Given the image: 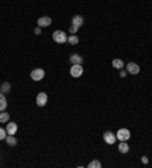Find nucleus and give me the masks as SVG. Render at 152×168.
<instances>
[{"label": "nucleus", "mask_w": 152, "mask_h": 168, "mask_svg": "<svg viewBox=\"0 0 152 168\" xmlns=\"http://www.w3.org/2000/svg\"><path fill=\"white\" fill-rule=\"evenodd\" d=\"M52 38H53L55 43H58V44H64V43H67V38H69V37L64 34V31H55L53 35H52Z\"/></svg>", "instance_id": "obj_1"}, {"label": "nucleus", "mask_w": 152, "mask_h": 168, "mask_svg": "<svg viewBox=\"0 0 152 168\" xmlns=\"http://www.w3.org/2000/svg\"><path fill=\"white\" fill-rule=\"evenodd\" d=\"M44 76H46V73H44V70H43V68H35V70H32V73H31V79H32V80H35V82L43 80V79H44Z\"/></svg>", "instance_id": "obj_2"}, {"label": "nucleus", "mask_w": 152, "mask_h": 168, "mask_svg": "<svg viewBox=\"0 0 152 168\" xmlns=\"http://www.w3.org/2000/svg\"><path fill=\"white\" fill-rule=\"evenodd\" d=\"M70 74H72V77H81V76L84 74L82 65H81V64H73L72 68H70Z\"/></svg>", "instance_id": "obj_3"}, {"label": "nucleus", "mask_w": 152, "mask_h": 168, "mask_svg": "<svg viewBox=\"0 0 152 168\" xmlns=\"http://www.w3.org/2000/svg\"><path fill=\"white\" fill-rule=\"evenodd\" d=\"M116 136H117L119 141H128L131 138V132L128 129H119L117 133H116Z\"/></svg>", "instance_id": "obj_4"}, {"label": "nucleus", "mask_w": 152, "mask_h": 168, "mask_svg": "<svg viewBox=\"0 0 152 168\" xmlns=\"http://www.w3.org/2000/svg\"><path fill=\"white\" fill-rule=\"evenodd\" d=\"M103 141H105L108 145H113V144L117 141V136H116L113 132H105V133H103Z\"/></svg>", "instance_id": "obj_5"}, {"label": "nucleus", "mask_w": 152, "mask_h": 168, "mask_svg": "<svg viewBox=\"0 0 152 168\" xmlns=\"http://www.w3.org/2000/svg\"><path fill=\"white\" fill-rule=\"evenodd\" d=\"M126 71L129 74H138L140 73V67L135 64V62H128L126 64Z\"/></svg>", "instance_id": "obj_6"}, {"label": "nucleus", "mask_w": 152, "mask_h": 168, "mask_svg": "<svg viewBox=\"0 0 152 168\" xmlns=\"http://www.w3.org/2000/svg\"><path fill=\"white\" fill-rule=\"evenodd\" d=\"M37 24H38L40 27H47V26L52 24V18H50V17H40L38 21H37Z\"/></svg>", "instance_id": "obj_7"}, {"label": "nucleus", "mask_w": 152, "mask_h": 168, "mask_svg": "<svg viewBox=\"0 0 152 168\" xmlns=\"http://www.w3.org/2000/svg\"><path fill=\"white\" fill-rule=\"evenodd\" d=\"M46 103H47V94L46 92H40L37 95V105L40 108H43V106H46Z\"/></svg>", "instance_id": "obj_8"}, {"label": "nucleus", "mask_w": 152, "mask_h": 168, "mask_svg": "<svg viewBox=\"0 0 152 168\" xmlns=\"http://www.w3.org/2000/svg\"><path fill=\"white\" fill-rule=\"evenodd\" d=\"M17 130H19V126H17L15 123H12V121H8V124H6V132H8V135H15Z\"/></svg>", "instance_id": "obj_9"}, {"label": "nucleus", "mask_w": 152, "mask_h": 168, "mask_svg": "<svg viewBox=\"0 0 152 168\" xmlns=\"http://www.w3.org/2000/svg\"><path fill=\"white\" fill-rule=\"evenodd\" d=\"M72 24H73V26H78V27H81V26L84 24V18H82L81 15H75V17L72 18Z\"/></svg>", "instance_id": "obj_10"}, {"label": "nucleus", "mask_w": 152, "mask_h": 168, "mask_svg": "<svg viewBox=\"0 0 152 168\" xmlns=\"http://www.w3.org/2000/svg\"><path fill=\"white\" fill-rule=\"evenodd\" d=\"M6 106H8L6 97H5V94H3V92H0V112L5 111V109H6Z\"/></svg>", "instance_id": "obj_11"}, {"label": "nucleus", "mask_w": 152, "mask_h": 168, "mask_svg": "<svg viewBox=\"0 0 152 168\" xmlns=\"http://www.w3.org/2000/svg\"><path fill=\"white\" fill-rule=\"evenodd\" d=\"M111 64H113V68H117V70H122V68L125 67V62H123L122 59H119V58H117V59H113Z\"/></svg>", "instance_id": "obj_12"}, {"label": "nucleus", "mask_w": 152, "mask_h": 168, "mask_svg": "<svg viewBox=\"0 0 152 168\" xmlns=\"http://www.w3.org/2000/svg\"><path fill=\"white\" fill-rule=\"evenodd\" d=\"M5 141H6V144L11 145V147L17 145V138H15V135H8V136L5 138Z\"/></svg>", "instance_id": "obj_13"}, {"label": "nucleus", "mask_w": 152, "mask_h": 168, "mask_svg": "<svg viewBox=\"0 0 152 168\" xmlns=\"http://www.w3.org/2000/svg\"><path fill=\"white\" fill-rule=\"evenodd\" d=\"M119 151H120V153H125V154L129 151V145L126 144V141H120V144H119Z\"/></svg>", "instance_id": "obj_14"}, {"label": "nucleus", "mask_w": 152, "mask_h": 168, "mask_svg": "<svg viewBox=\"0 0 152 168\" xmlns=\"http://www.w3.org/2000/svg\"><path fill=\"white\" fill-rule=\"evenodd\" d=\"M70 62H72V65H73V64H82L84 59H82V56H79V55H72V56H70Z\"/></svg>", "instance_id": "obj_15"}, {"label": "nucleus", "mask_w": 152, "mask_h": 168, "mask_svg": "<svg viewBox=\"0 0 152 168\" xmlns=\"http://www.w3.org/2000/svg\"><path fill=\"white\" fill-rule=\"evenodd\" d=\"M9 89H11V85H9V82H3L2 85H0V92L6 94V92H9Z\"/></svg>", "instance_id": "obj_16"}, {"label": "nucleus", "mask_w": 152, "mask_h": 168, "mask_svg": "<svg viewBox=\"0 0 152 168\" xmlns=\"http://www.w3.org/2000/svg\"><path fill=\"white\" fill-rule=\"evenodd\" d=\"M67 43H69V44H72V46H76V44L79 43V38H78L75 34H72V35L67 38Z\"/></svg>", "instance_id": "obj_17"}, {"label": "nucleus", "mask_w": 152, "mask_h": 168, "mask_svg": "<svg viewBox=\"0 0 152 168\" xmlns=\"http://www.w3.org/2000/svg\"><path fill=\"white\" fill-rule=\"evenodd\" d=\"M8 120H9V114L8 112H5V111L0 112V123H8Z\"/></svg>", "instance_id": "obj_18"}, {"label": "nucleus", "mask_w": 152, "mask_h": 168, "mask_svg": "<svg viewBox=\"0 0 152 168\" xmlns=\"http://www.w3.org/2000/svg\"><path fill=\"white\" fill-rule=\"evenodd\" d=\"M100 166H102L100 160H91V162L88 163V168H100Z\"/></svg>", "instance_id": "obj_19"}, {"label": "nucleus", "mask_w": 152, "mask_h": 168, "mask_svg": "<svg viewBox=\"0 0 152 168\" xmlns=\"http://www.w3.org/2000/svg\"><path fill=\"white\" fill-rule=\"evenodd\" d=\"M6 136H8V132H6V129L0 127V141H3V139H5Z\"/></svg>", "instance_id": "obj_20"}, {"label": "nucleus", "mask_w": 152, "mask_h": 168, "mask_svg": "<svg viewBox=\"0 0 152 168\" xmlns=\"http://www.w3.org/2000/svg\"><path fill=\"white\" fill-rule=\"evenodd\" d=\"M78 29H79L78 26H73V24H72V26H70V34H76V32H78Z\"/></svg>", "instance_id": "obj_21"}, {"label": "nucleus", "mask_w": 152, "mask_h": 168, "mask_svg": "<svg viewBox=\"0 0 152 168\" xmlns=\"http://www.w3.org/2000/svg\"><path fill=\"white\" fill-rule=\"evenodd\" d=\"M34 34H35V35H40V34H41V27H40V26H38V27H35Z\"/></svg>", "instance_id": "obj_22"}, {"label": "nucleus", "mask_w": 152, "mask_h": 168, "mask_svg": "<svg viewBox=\"0 0 152 168\" xmlns=\"http://www.w3.org/2000/svg\"><path fill=\"white\" fill-rule=\"evenodd\" d=\"M126 74H128V71H126V73H125V71H123V70H122V71H120V77H125V76H126Z\"/></svg>", "instance_id": "obj_23"}, {"label": "nucleus", "mask_w": 152, "mask_h": 168, "mask_svg": "<svg viewBox=\"0 0 152 168\" xmlns=\"http://www.w3.org/2000/svg\"><path fill=\"white\" fill-rule=\"evenodd\" d=\"M141 162H143V163H147V157L143 156V157H141Z\"/></svg>", "instance_id": "obj_24"}]
</instances>
